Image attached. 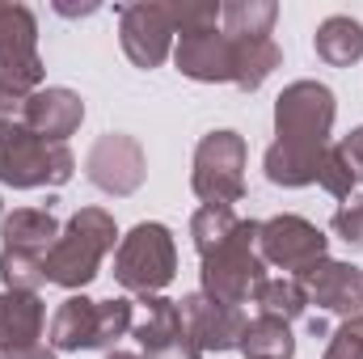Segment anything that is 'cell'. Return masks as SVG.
Instances as JSON below:
<instances>
[{"label":"cell","instance_id":"11","mask_svg":"<svg viewBox=\"0 0 363 359\" xmlns=\"http://www.w3.org/2000/svg\"><path fill=\"white\" fill-rule=\"evenodd\" d=\"M182 309V326H186V338L199 347V351H237L241 347V334H245V313L237 304H220L203 292H190L178 300Z\"/></svg>","mask_w":363,"mask_h":359},{"label":"cell","instance_id":"35","mask_svg":"<svg viewBox=\"0 0 363 359\" xmlns=\"http://www.w3.org/2000/svg\"><path fill=\"white\" fill-rule=\"evenodd\" d=\"M308 334H313V338H321V334H325V321H321V317H313V321H308Z\"/></svg>","mask_w":363,"mask_h":359},{"label":"cell","instance_id":"6","mask_svg":"<svg viewBox=\"0 0 363 359\" xmlns=\"http://www.w3.org/2000/svg\"><path fill=\"white\" fill-rule=\"evenodd\" d=\"M245 136L237 131H207L194 148L190 186L203 199V207H233L245 194Z\"/></svg>","mask_w":363,"mask_h":359},{"label":"cell","instance_id":"18","mask_svg":"<svg viewBox=\"0 0 363 359\" xmlns=\"http://www.w3.org/2000/svg\"><path fill=\"white\" fill-rule=\"evenodd\" d=\"M131 334H135V343L144 347V355H152V351L178 343L182 334H186L178 300H165L161 292H157V296H140V321L131 326Z\"/></svg>","mask_w":363,"mask_h":359},{"label":"cell","instance_id":"19","mask_svg":"<svg viewBox=\"0 0 363 359\" xmlns=\"http://www.w3.org/2000/svg\"><path fill=\"white\" fill-rule=\"evenodd\" d=\"M97 338V300L68 296L51 317V347L55 351H93Z\"/></svg>","mask_w":363,"mask_h":359},{"label":"cell","instance_id":"20","mask_svg":"<svg viewBox=\"0 0 363 359\" xmlns=\"http://www.w3.org/2000/svg\"><path fill=\"white\" fill-rule=\"evenodd\" d=\"M313 47H317V60H325L330 68H351L363 60V26L347 13H334L317 26Z\"/></svg>","mask_w":363,"mask_h":359},{"label":"cell","instance_id":"22","mask_svg":"<svg viewBox=\"0 0 363 359\" xmlns=\"http://www.w3.org/2000/svg\"><path fill=\"white\" fill-rule=\"evenodd\" d=\"M245 359H291L296 355V338L287 330V321L258 313L254 321H245V334H241V347Z\"/></svg>","mask_w":363,"mask_h":359},{"label":"cell","instance_id":"26","mask_svg":"<svg viewBox=\"0 0 363 359\" xmlns=\"http://www.w3.org/2000/svg\"><path fill=\"white\" fill-rule=\"evenodd\" d=\"M131 326H135V304L127 296L97 300V338H93V351H110L123 334H131Z\"/></svg>","mask_w":363,"mask_h":359},{"label":"cell","instance_id":"36","mask_svg":"<svg viewBox=\"0 0 363 359\" xmlns=\"http://www.w3.org/2000/svg\"><path fill=\"white\" fill-rule=\"evenodd\" d=\"M106 359H144V355H131V351H106Z\"/></svg>","mask_w":363,"mask_h":359},{"label":"cell","instance_id":"8","mask_svg":"<svg viewBox=\"0 0 363 359\" xmlns=\"http://www.w3.org/2000/svg\"><path fill=\"white\" fill-rule=\"evenodd\" d=\"M258 250H262L267 267L287 270L291 279H304L317 263L330 258V241H325V233H321L313 220L291 216V211H287V216H271V220H262V228H258Z\"/></svg>","mask_w":363,"mask_h":359},{"label":"cell","instance_id":"27","mask_svg":"<svg viewBox=\"0 0 363 359\" xmlns=\"http://www.w3.org/2000/svg\"><path fill=\"white\" fill-rule=\"evenodd\" d=\"M0 283H4V292H38L47 283L43 258L21 254V250H0Z\"/></svg>","mask_w":363,"mask_h":359},{"label":"cell","instance_id":"10","mask_svg":"<svg viewBox=\"0 0 363 359\" xmlns=\"http://www.w3.org/2000/svg\"><path fill=\"white\" fill-rule=\"evenodd\" d=\"M85 178L101 190V194H114V199H127L135 194L144 178H148V161H144V148L135 136L127 131H106L97 136L85 157Z\"/></svg>","mask_w":363,"mask_h":359},{"label":"cell","instance_id":"32","mask_svg":"<svg viewBox=\"0 0 363 359\" xmlns=\"http://www.w3.org/2000/svg\"><path fill=\"white\" fill-rule=\"evenodd\" d=\"M334 148H338V157L347 161L351 178H355V182H363V127H355L351 136H342V140H338Z\"/></svg>","mask_w":363,"mask_h":359},{"label":"cell","instance_id":"5","mask_svg":"<svg viewBox=\"0 0 363 359\" xmlns=\"http://www.w3.org/2000/svg\"><path fill=\"white\" fill-rule=\"evenodd\" d=\"M338 118L334 89L321 81H291L274 97V140L300 148H330V131Z\"/></svg>","mask_w":363,"mask_h":359},{"label":"cell","instance_id":"3","mask_svg":"<svg viewBox=\"0 0 363 359\" xmlns=\"http://www.w3.org/2000/svg\"><path fill=\"white\" fill-rule=\"evenodd\" d=\"M77 174V157L68 144H51L34 136L21 118L0 123V186L38 190V186H68Z\"/></svg>","mask_w":363,"mask_h":359},{"label":"cell","instance_id":"14","mask_svg":"<svg viewBox=\"0 0 363 359\" xmlns=\"http://www.w3.org/2000/svg\"><path fill=\"white\" fill-rule=\"evenodd\" d=\"M304 292H308V304H321L325 313H338V317H359L363 313V270L355 263H317L304 279Z\"/></svg>","mask_w":363,"mask_h":359},{"label":"cell","instance_id":"28","mask_svg":"<svg viewBox=\"0 0 363 359\" xmlns=\"http://www.w3.org/2000/svg\"><path fill=\"white\" fill-rule=\"evenodd\" d=\"M169 21H174L178 34L216 30V21H220V4H216V0H169Z\"/></svg>","mask_w":363,"mask_h":359},{"label":"cell","instance_id":"30","mask_svg":"<svg viewBox=\"0 0 363 359\" xmlns=\"http://www.w3.org/2000/svg\"><path fill=\"white\" fill-rule=\"evenodd\" d=\"M330 228H334V237H342L351 250H363V194H351V199L334 211Z\"/></svg>","mask_w":363,"mask_h":359},{"label":"cell","instance_id":"34","mask_svg":"<svg viewBox=\"0 0 363 359\" xmlns=\"http://www.w3.org/2000/svg\"><path fill=\"white\" fill-rule=\"evenodd\" d=\"M0 359H55L51 347H38V343H30V347H4Z\"/></svg>","mask_w":363,"mask_h":359},{"label":"cell","instance_id":"15","mask_svg":"<svg viewBox=\"0 0 363 359\" xmlns=\"http://www.w3.org/2000/svg\"><path fill=\"white\" fill-rule=\"evenodd\" d=\"M60 237V220L51 216V207H13L0 220V241L4 250H21L34 258H47V250Z\"/></svg>","mask_w":363,"mask_h":359},{"label":"cell","instance_id":"9","mask_svg":"<svg viewBox=\"0 0 363 359\" xmlns=\"http://www.w3.org/2000/svg\"><path fill=\"white\" fill-rule=\"evenodd\" d=\"M174 21L165 0H140L118 9V43L135 68H161L174 55Z\"/></svg>","mask_w":363,"mask_h":359},{"label":"cell","instance_id":"25","mask_svg":"<svg viewBox=\"0 0 363 359\" xmlns=\"http://www.w3.org/2000/svg\"><path fill=\"white\" fill-rule=\"evenodd\" d=\"M237 224H241V216H237L233 207H199V211L190 216V237H194L199 258L211 254L216 245H224V241L233 237Z\"/></svg>","mask_w":363,"mask_h":359},{"label":"cell","instance_id":"29","mask_svg":"<svg viewBox=\"0 0 363 359\" xmlns=\"http://www.w3.org/2000/svg\"><path fill=\"white\" fill-rule=\"evenodd\" d=\"M321 359H363V313L359 317H347V321L330 334Z\"/></svg>","mask_w":363,"mask_h":359},{"label":"cell","instance_id":"7","mask_svg":"<svg viewBox=\"0 0 363 359\" xmlns=\"http://www.w3.org/2000/svg\"><path fill=\"white\" fill-rule=\"evenodd\" d=\"M43 55H38V17L17 0H0V93L30 97L43 89Z\"/></svg>","mask_w":363,"mask_h":359},{"label":"cell","instance_id":"24","mask_svg":"<svg viewBox=\"0 0 363 359\" xmlns=\"http://www.w3.org/2000/svg\"><path fill=\"white\" fill-rule=\"evenodd\" d=\"M254 304H262V313H267V317L296 321V317H304V313H308V292H304V283H300V279L279 275V279H267V283L258 287Z\"/></svg>","mask_w":363,"mask_h":359},{"label":"cell","instance_id":"17","mask_svg":"<svg viewBox=\"0 0 363 359\" xmlns=\"http://www.w3.org/2000/svg\"><path fill=\"white\" fill-rule=\"evenodd\" d=\"M325 153L330 148H300V144H279L274 140L271 148H267V157H262V170H267V178L274 186H287V190L313 186V182L321 178Z\"/></svg>","mask_w":363,"mask_h":359},{"label":"cell","instance_id":"4","mask_svg":"<svg viewBox=\"0 0 363 359\" xmlns=\"http://www.w3.org/2000/svg\"><path fill=\"white\" fill-rule=\"evenodd\" d=\"M174 275H178V245L165 224L144 220L127 237H118V250H114V283L118 287L157 296L174 283Z\"/></svg>","mask_w":363,"mask_h":359},{"label":"cell","instance_id":"12","mask_svg":"<svg viewBox=\"0 0 363 359\" xmlns=\"http://www.w3.org/2000/svg\"><path fill=\"white\" fill-rule=\"evenodd\" d=\"M21 123L51 144H68V136H77L85 123V101L64 85H47L21 101Z\"/></svg>","mask_w":363,"mask_h":359},{"label":"cell","instance_id":"13","mask_svg":"<svg viewBox=\"0 0 363 359\" xmlns=\"http://www.w3.org/2000/svg\"><path fill=\"white\" fill-rule=\"evenodd\" d=\"M174 64L182 77H190L199 85H224V81H233V38L224 30L178 34Z\"/></svg>","mask_w":363,"mask_h":359},{"label":"cell","instance_id":"2","mask_svg":"<svg viewBox=\"0 0 363 359\" xmlns=\"http://www.w3.org/2000/svg\"><path fill=\"white\" fill-rule=\"evenodd\" d=\"M258 220H241L233 228V237L224 245H216L211 254L199 258V279H203V296L220 300V304H250L258 296V287L271 279L267 275V258L258 250Z\"/></svg>","mask_w":363,"mask_h":359},{"label":"cell","instance_id":"33","mask_svg":"<svg viewBox=\"0 0 363 359\" xmlns=\"http://www.w3.org/2000/svg\"><path fill=\"white\" fill-rule=\"evenodd\" d=\"M148 359H203V351H199V347H194V343H190V338L182 334L178 343H169V347H161V351H152Z\"/></svg>","mask_w":363,"mask_h":359},{"label":"cell","instance_id":"16","mask_svg":"<svg viewBox=\"0 0 363 359\" xmlns=\"http://www.w3.org/2000/svg\"><path fill=\"white\" fill-rule=\"evenodd\" d=\"M43 326H47V304L38 292H0V351L38 343Z\"/></svg>","mask_w":363,"mask_h":359},{"label":"cell","instance_id":"31","mask_svg":"<svg viewBox=\"0 0 363 359\" xmlns=\"http://www.w3.org/2000/svg\"><path fill=\"white\" fill-rule=\"evenodd\" d=\"M317 186H325L334 199H351V190H355V178H351V170H347V161L338 157V148L330 144V153H325V165H321V178H317Z\"/></svg>","mask_w":363,"mask_h":359},{"label":"cell","instance_id":"23","mask_svg":"<svg viewBox=\"0 0 363 359\" xmlns=\"http://www.w3.org/2000/svg\"><path fill=\"white\" fill-rule=\"evenodd\" d=\"M279 4L274 0H228L220 4V21L228 38H271Z\"/></svg>","mask_w":363,"mask_h":359},{"label":"cell","instance_id":"21","mask_svg":"<svg viewBox=\"0 0 363 359\" xmlns=\"http://www.w3.org/2000/svg\"><path fill=\"white\" fill-rule=\"evenodd\" d=\"M279 64H283V51L274 38H233V85L237 89H262Z\"/></svg>","mask_w":363,"mask_h":359},{"label":"cell","instance_id":"1","mask_svg":"<svg viewBox=\"0 0 363 359\" xmlns=\"http://www.w3.org/2000/svg\"><path fill=\"white\" fill-rule=\"evenodd\" d=\"M118 241V224L106 207H81L55 237V245L47 250L43 258V275L47 283L55 287H68V292H81L85 283L97 279L101 258L114 250Z\"/></svg>","mask_w":363,"mask_h":359}]
</instances>
